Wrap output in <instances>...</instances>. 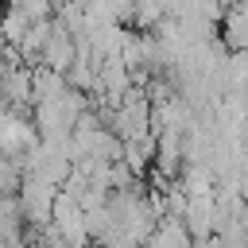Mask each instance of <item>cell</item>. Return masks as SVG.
Returning <instances> with one entry per match:
<instances>
[{
  "instance_id": "cell-5",
  "label": "cell",
  "mask_w": 248,
  "mask_h": 248,
  "mask_svg": "<svg viewBox=\"0 0 248 248\" xmlns=\"http://www.w3.org/2000/svg\"><path fill=\"white\" fill-rule=\"evenodd\" d=\"M23 209H19V198L16 194H4L0 198V244H19L23 240Z\"/></svg>"
},
{
  "instance_id": "cell-4",
  "label": "cell",
  "mask_w": 248,
  "mask_h": 248,
  "mask_svg": "<svg viewBox=\"0 0 248 248\" xmlns=\"http://www.w3.org/2000/svg\"><path fill=\"white\" fill-rule=\"evenodd\" d=\"M229 50H248V16L236 8V4H229L225 8V16H221V35H217Z\"/></svg>"
},
{
  "instance_id": "cell-2",
  "label": "cell",
  "mask_w": 248,
  "mask_h": 248,
  "mask_svg": "<svg viewBox=\"0 0 248 248\" xmlns=\"http://www.w3.org/2000/svg\"><path fill=\"white\" fill-rule=\"evenodd\" d=\"M54 194H58L54 182H46V178L23 170L19 190H16L19 209H23V221H31V225H46V221H50V209H54Z\"/></svg>"
},
{
  "instance_id": "cell-1",
  "label": "cell",
  "mask_w": 248,
  "mask_h": 248,
  "mask_svg": "<svg viewBox=\"0 0 248 248\" xmlns=\"http://www.w3.org/2000/svg\"><path fill=\"white\" fill-rule=\"evenodd\" d=\"M39 143V128L27 116V108H16L8 101H0V155H12L23 163V155Z\"/></svg>"
},
{
  "instance_id": "cell-3",
  "label": "cell",
  "mask_w": 248,
  "mask_h": 248,
  "mask_svg": "<svg viewBox=\"0 0 248 248\" xmlns=\"http://www.w3.org/2000/svg\"><path fill=\"white\" fill-rule=\"evenodd\" d=\"M50 221L62 229L66 244H85V240H89V229H85V209H81V202H78L70 190H62V186H58V194H54Z\"/></svg>"
}]
</instances>
